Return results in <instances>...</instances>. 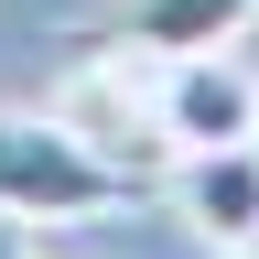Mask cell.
<instances>
[{"label":"cell","instance_id":"277c9868","mask_svg":"<svg viewBox=\"0 0 259 259\" xmlns=\"http://www.w3.org/2000/svg\"><path fill=\"white\" fill-rule=\"evenodd\" d=\"M248 22H259V0H119L76 44H119V54H151V65H184V54H238Z\"/></svg>","mask_w":259,"mask_h":259},{"label":"cell","instance_id":"6da1fadb","mask_svg":"<svg viewBox=\"0 0 259 259\" xmlns=\"http://www.w3.org/2000/svg\"><path fill=\"white\" fill-rule=\"evenodd\" d=\"M151 173L108 162L97 141H76L54 108H0V216L11 227H76V216H119L141 205Z\"/></svg>","mask_w":259,"mask_h":259},{"label":"cell","instance_id":"3957f363","mask_svg":"<svg viewBox=\"0 0 259 259\" xmlns=\"http://www.w3.org/2000/svg\"><path fill=\"white\" fill-rule=\"evenodd\" d=\"M162 194H173V216L205 248H259V141L173 151V162H162Z\"/></svg>","mask_w":259,"mask_h":259},{"label":"cell","instance_id":"8992f818","mask_svg":"<svg viewBox=\"0 0 259 259\" xmlns=\"http://www.w3.org/2000/svg\"><path fill=\"white\" fill-rule=\"evenodd\" d=\"M227 259H259V248H227Z\"/></svg>","mask_w":259,"mask_h":259},{"label":"cell","instance_id":"5b68a950","mask_svg":"<svg viewBox=\"0 0 259 259\" xmlns=\"http://www.w3.org/2000/svg\"><path fill=\"white\" fill-rule=\"evenodd\" d=\"M0 259H32V248H22V227H11V216H0Z\"/></svg>","mask_w":259,"mask_h":259},{"label":"cell","instance_id":"7a4b0ae2","mask_svg":"<svg viewBox=\"0 0 259 259\" xmlns=\"http://www.w3.org/2000/svg\"><path fill=\"white\" fill-rule=\"evenodd\" d=\"M151 130H162V151H227V141H259V76H248L238 54H184V65H162Z\"/></svg>","mask_w":259,"mask_h":259}]
</instances>
